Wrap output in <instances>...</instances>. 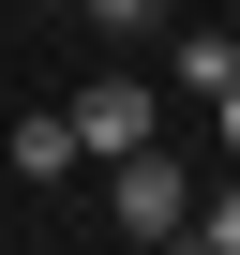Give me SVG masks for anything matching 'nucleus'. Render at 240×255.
Wrapping results in <instances>:
<instances>
[{
    "label": "nucleus",
    "mask_w": 240,
    "mask_h": 255,
    "mask_svg": "<svg viewBox=\"0 0 240 255\" xmlns=\"http://www.w3.org/2000/svg\"><path fill=\"white\" fill-rule=\"evenodd\" d=\"M75 15H90V30H105V45H135V30H150V15H165V0H75Z\"/></svg>",
    "instance_id": "423d86ee"
},
{
    "label": "nucleus",
    "mask_w": 240,
    "mask_h": 255,
    "mask_svg": "<svg viewBox=\"0 0 240 255\" xmlns=\"http://www.w3.org/2000/svg\"><path fill=\"white\" fill-rule=\"evenodd\" d=\"M210 120H225V165H240V75H225V90H210Z\"/></svg>",
    "instance_id": "0eeeda50"
},
{
    "label": "nucleus",
    "mask_w": 240,
    "mask_h": 255,
    "mask_svg": "<svg viewBox=\"0 0 240 255\" xmlns=\"http://www.w3.org/2000/svg\"><path fill=\"white\" fill-rule=\"evenodd\" d=\"M180 240H210V255H240V180H210V195H195V225H180Z\"/></svg>",
    "instance_id": "39448f33"
},
{
    "label": "nucleus",
    "mask_w": 240,
    "mask_h": 255,
    "mask_svg": "<svg viewBox=\"0 0 240 255\" xmlns=\"http://www.w3.org/2000/svg\"><path fill=\"white\" fill-rule=\"evenodd\" d=\"M225 75H240V45H225V30H180V90H195V105H210V90H225Z\"/></svg>",
    "instance_id": "20e7f679"
},
{
    "label": "nucleus",
    "mask_w": 240,
    "mask_h": 255,
    "mask_svg": "<svg viewBox=\"0 0 240 255\" xmlns=\"http://www.w3.org/2000/svg\"><path fill=\"white\" fill-rule=\"evenodd\" d=\"M60 120H75V165H120V150H150V90H135V75H90Z\"/></svg>",
    "instance_id": "f03ea898"
},
{
    "label": "nucleus",
    "mask_w": 240,
    "mask_h": 255,
    "mask_svg": "<svg viewBox=\"0 0 240 255\" xmlns=\"http://www.w3.org/2000/svg\"><path fill=\"white\" fill-rule=\"evenodd\" d=\"M105 225H120V240H180V225H195V165H180V150H120V165H105Z\"/></svg>",
    "instance_id": "f257e3e1"
},
{
    "label": "nucleus",
    "mask_w": 240,
    "mask_h": 255,
    "mask_svg": "<svg viewBox=\"0 0 240 255\" xmlns=\"http://www.w3.org/2000/svg\"><path fill=\"white\" fill-rule=\"evenodd\" d=\"M0 165H15V180H60V165H75V120H60V105H30L15 135H0Z\"/></svg>",
    "instance_id": "7ed1b4c3"
}]
</instances>
